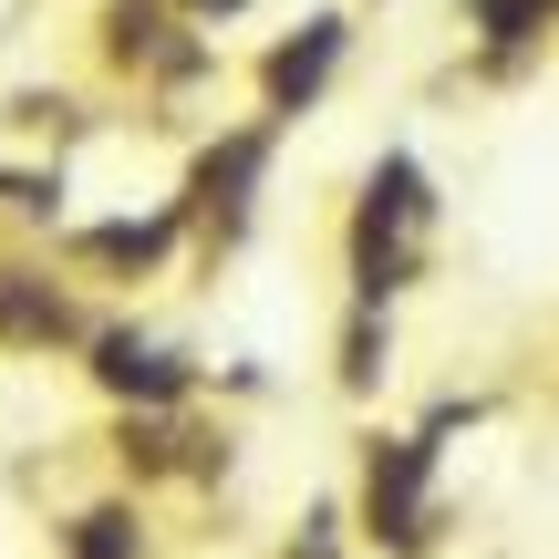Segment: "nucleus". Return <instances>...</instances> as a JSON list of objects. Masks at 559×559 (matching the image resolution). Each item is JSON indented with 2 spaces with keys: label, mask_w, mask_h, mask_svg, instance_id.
<instances>
[{
  "label": "nucleus",
  "mask_w": 559,
  "mask_h": 559,
  "mask_svg": "<svg viewBox=\"0 0 559 559\" xmlns=\"http://www.w3.org/2000/svg\"><path fill=\"white\" fill-rule=\"evenodd\" d=\"M83 249H94V260H124V270H145V260L166 249V228H94Z\"/></svg>",
  "instance_id": "0eeeda50"
},
{
  "label": "nucleus",
  "mask_w": 559,
  "mask_h": 559,
  "mask_svg": "<svg viewBox=\"0 0 559 559\" xmlns=\"http://www.w3.org/2000/svg\"><path fill=\"white\" fill-rule=\"evenodd\" d=\"M124 549H135L124 519H83V539H73V559H124Z\"/></svg>",
  "instance_id": "6e6552de"
},
{
  "label": "nucleus",
  "mask_w": 559,
  "mask_h": 559,
  "mask_svg": "<svg viewBox=\"0 0 559 559\" xmlns=\"http://www.w3.org/2000/svg\"><path fill=\"white\" fill-rule=\"evenodd\" d=\"M62 332H73V311H62V290H52V280L0 270V342H62Z\"/></svg>",
  "instance_id": "7ed1b4c3"
},
{
  "label": "nucleus",
  "mask_w": 559,
  "mask_h": 559,
  "mask_svg": "<svg viewBox=\"0 0 559 559\" xmlns=\"http://www.w3.org/2000/svg\"><path fill=\"white\" fill-rule=\"evenodd\" d=\"M290 559H332V539H321V528H311V539H300V549H290Z\"/></svg>",
  "instance_id": "1a4fd4ad"
},
{
  "label": "nucleus",
  "mask_w": 559,
  "mask_h": 559,
  "mask_svg": "<svg viewBox=\"0 0 559 559\" xmlns=\"http://www.w3.org/2000/svg\"><path fill=\"white\" fill-rule=\"evenodd\" d=\"M249 177H260V135H239L228 156H207V166H198V207H207V228H218V239L249 218Z\"/></svg>",
  "instance_id": "20e7f679"
},
{
  "label": "nucleus",
  "mask_w": 559,
  "mask_h": 559,
  "mask_svg": "<svg viewBox=\"0 0 559 559\" xmlns=\"http://www.w3.org/2000/svg\"><path fill=\"white\" fill-rule=\"evenodd\" d=\"M549 11H559V0H549Z\"/></svg>",
  "instance_id": "9d476101"
},
{
  "label": "nucleus",
  "mask_w": 559,
  "mask_h": 559,
  "mask_svg": "<svg viewBox=\"0 0 559 559\" xmlns=\"http://www.w3.org/2000/svg\"><path fill=\"white\" fill-rule=\"evenodd\" d=\"M415 228H425V177L415 166H373V198H362V228H353V280L362 300H383L404 270H415Z\"/></svg>",
  "instance_id": "f257e3e1"
},
{
  "label": "nucleus",
  "mask_w": 559,
  "mask_h": 559,
  "mask_svg": "<svg viewBox=\"0 0 559 559\" xmlns=\"http://www.w3.org/2000/svg\"><path fill=\"white\" fill-rule=\"evenodd\" d=\"M104 383H115V394H177V362L115 332V342H104Z\"/></svg>",
  "instance_id": "39448f33"
},
{
  "label": "nucleus",
  "mask_w": 559,
  "mask_h": 559,
  "mask_svg": "<svg viewBox=\"0 0 559 559\" xmlns=\"http://www.w3.org/2000/svg\"><path fill=\"white\" fill-rule=\"evenodd\" d=\"M321 62H332V21H311V41H290V52L270 62V94H280V104H300V94L321 83Z\"/></svg>",
  "instance_id": "423d86ee"
},
{
  "label": "nucleus",
  "mask_w": 559,
  "mask_h": 559,
  "mask_svg": "<svg viewBox=\"0 0 559 559\" xmlns=\"http://www.w3.org/2000/svg\"><path fill=\"white\" fill-rule=\"evenodd\" d=\"M425 445H383V456H373V528H383V539H394V549H425Z\"/></svg>",
  "instance_id": "f03ea898"
}]
</instances>
